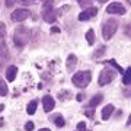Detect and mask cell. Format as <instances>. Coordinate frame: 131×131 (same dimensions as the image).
I'll return each instance as SVG.
<instances>
[{"label":"cell","mask_w":131,"mask_h":131,"mask_svg":"<svg viewBox=\"0 0 131 131\" xmlns=\"http://www.w3.org/2000/svg\"><path fill=\"white\" fill-rule=\"evenodd\" d=\"M31 37H32V32H31L28 28H25V26H19V28L15 29V34H13L15 45L22 48L26 42H29Z\"/></svg>","instance_id":"6da1fadb"},{"label":"cell","mask_w":131,"mask_h":131,"mask_svg":"<svg viewBox=\"0 0 131 131\" xmlns=\"http://www.w3.org/2000/svg\"><path fill=\"white\" fill-rule=\"evenodd\" d=\"M90 80H92V73L88 71V70L79 71V73H76V74L71 77L73 84L77 86V88H86V86L90 83Z\"/></svg>","instance_id":"7a4b0ae2"},{"label":"cell","mask_w":131,"mask_h":131,"mask_svg":"<svg viewBox=\"0 0 131 131\" xmlns=\"http://www.w3.org/2000/svg\"><path fill=\"white\" fill-rule=\"evenodd\" d=\"M118 28V20L117 19H108L106 22L102 25V37L105 41L111 39L114 37V34L117 32Z\"/></svg>","instance_id":"3957f363"},{"label":"cell","mask_w":131,"mask_h":131,"mask_svg":"<svg viewBox=\"0 0 131 131\" xmlns=\"http://www.w3.org/2000/svg\"><path fill=\"white\" fill-rule=\"evenodd\" d=\"M42 18H44V20L48 22V24H52V22L56 20V10L52 7L51 0H48L47 3L44 5V7H42Z\"/></svg>","instance_id":"277c9868"},{"label":"cell","mask_w":131,"mask_h":131,"mask_svg":"<svg viewBox=\"0 0 131 131\" xmlns=\"http://www.w3.org/2000/svg\"><path fill=\"white\" fill-rule=\"evenodd\" d=\"M114 79H115V71L111 70V69H103V70L101 71V74H99L98 83L101 84V86H105V84L111 83Z\"/></svg>","instance_id":"5b68a950"},{"label":"cell","mask_w":131,"mask_h":131,"mask_svg":"<svg viewBox=\"0 0 131 131\" xmlns=\"http://www.w3.org/2000/svg\"><path fill=\"white\" fill-rule=\"evenodd\" d=\"M29 15H31V12H29L28 9H16V10L12 12L10 18H12V20H15V22H22V20L29 18Z\"/></svg>","instance_id":"8992f818"},{"label":"cell","mask_w":131,"mask_h":131,"mask_svg":"<svg viewBox=\"0 0 131 131\" xmlns=\"http://www.w3.org/2000/svg\"><path fill=\"white\" fill-rule=\"evenodd\" d=\"M106 12L111 15H124L127 12L125 6L122 5V3H119V2H114V3H111V5L106 7Z\"/></svg>","instance_id":"52a82bcc"},{"label":"cell","mask_w":131,"mask_h":131,"mask_svg":"<svg viewBox=\"0 0 131 131\" xmlns=\"http://www.w3.org/2000/svg\"><path fill=\"white\" fill-rule=\"evenodd\" d=\"M96 13H98V9H96V7H93V6H90V7H88L86 10H83L82 13H79V20L84 22V20L90 19L92 16H95Z\"/></svg>","instance_id":"ba28073f"},{"label":"cell","mask_w":131,"mask_h":131,"mask_svg":"<svg viewBox=\"0 0 131 131\" xmlns=\"http://www.w3.org/2000/svg\"><path fill=\"white\" fill-rule=\"evenodd\" d=\"M42 105H44V111L45 112H51L52 109H54V106H56V101H54L52 96L45 95L44 99H42Z\"/></svg>","instance_id":"9c48e42d"},{"label":"cell","mask_w":131,"mask_h":131,"mask_svg":"<svg viewBox=\"0 0 131 131\" xmlns=\"http://www.w3.org/2000/svg\"><path fill=\"white\" fill-rule=\"evenodd\" d=\"M76 64H77V57H76V54H70V56L67 57V61H66V69H67V71L69 73L73 71Z\"/></svg>","instance_id":"30bf717a"},{"label":"cell","mask_w":131,"mask_h":131,"mask_svg":"<svg viewBox=\"0 0 131 131\" xmlns=\"http://www.w3.org/2000/svg\"><path fill=\"white\" fill-rule=\"evenodd\" d=\"M16 74H18V67L16 66H9L6 69V79L9 82H13L16 79Z\"/></svg>","instance_id":"8fae6325"},{"label":"cell","mask_w":131,"mask_h":131,"mask_svg":"<svg viewBox=\"0 0 131 131\" xmlns=\"http://www.w3.org/2000/svg\"><path fill=\"white\" fill-rule=\"evenodd\" d=\"M112 112H114V105H106V106L102 109L101 117H102V119H108V118L112 115Z\"/></svg>","instance_id":"7c38bea8"},{"label":"cell","mask_w":131,"mask_h":131,"mask_svg":"<svg viewBox=\"0 0 131 131\" xmlns=\"http://www.w3.org/2000/svg\"><path fill=\"white\" fill-rule=\"evenodd\" d=\"M102 99H103V96H102V95H95L93 98L90 99V102H89V106H92V108L98 106L99 103L102 102Z\"/></svg>","instance_id":"4fadbf2b"},{"label":"cell","mask_w":131,"mask_h":131,"mask_svg":"<svg viewBox=\"0 0 131 131\" xmlns=\"http://www.w3.org/2000/svg\"><path fill=\"white\" fill-rule=\"evenodd\" d=\"M6 95H7V84L0 77V96H6Z\"/></svg>","instance_id":"5bb4252c"},{"label":"cell","mask_w":131,"mask_h":131,"mask_svg":"<svg viewBox=\"0 0 131 131\" xmlns=\"http://www.w3.org/2000/svg\"><path fill=\"white\" fill-rule=\"evenodd\" d=\"M37 105H38V102H37V101H32V102H29L28 108H26V112H28L29 115H32V114H35V111H37Z\"/></svg>","instance_id":"9a60e30c"},{"label":"cell","mask_w":131,"mask_h":131,"mask_svg":"<svg viewBox=\"0 0 131 131\" xmlns=\"http://www.w3.org/2000/svg\"><path fill=\"white\" fill-rule=\"evenodd\" d=\"M86 39H88V42H89L90 45L95 42V32L92 31V29H89V31L86 32Z\"/></svg>","instance_id":"2e32d148"},{"label":"cell","mask_w":131,"mask_h":131,"mask_svg":"<svg viewBox=\"0 0 131 131\" xmlns=\"http://www.w3.org/2000/svg\"><path fill=\"white\" fill-rule=\"evenodd\" d=\"M103 52H105V47H103V45H101V47H99L98 50L93 52V58H95V60H98L101 56H103Z\"/></svg>","instance_id":"e0dca14e"},{"label":"cell","mask_w":131,"mask_h":131,"mask_svg":"<svg viewBox=\"0 0 131 131\" xmlns=\"http://www.w3.org/2000/svg\"><path fill=\"white\" fill-rule=\"evenodd\" d=\"M130 71H131V69L130 67H127V70L124 71V79H122V82H124V84H130Z\"/></svg>","instance_id":"ac0fdd59"},{"label":"cell","mask_w":131,"mask_h":131,"mask_svg":"<svg viewBox=\"0 0 131 131\" xmlns=\"http://www.w3.org/2000/svg\"><path fill=\"white\" fill-rule=\"evenodd\" d=\"M54 122H56L57 127H63V125L66 124V122H64V118L61 117V115H57V117L54 118Z\"/></svg>","instance_id":"d6986e66"},{"label":"cell","mask_w":131,"mask_h":131,"mask_svg":"<svg viewBox=\"0 0 131 131\" xmlns=\"http://www.w3.org/2000/svg\"><path fill=\"white\" fill-rule=\"evenodd\" d=\"M5 35H6V26L3 22H0V41L5 39Z\"/></svg>","instance_id":"ffe728a7"},{"label":"cell","mask_w":131,"mask_h":131,"mask_svg":"<svg viewBox=\"0 0 131 131\" xmlns=\"http://www.w3.org/2000/svg\"><path fill=\"white\" fill-rule=\"evenodd\" d=\"M77 3L82 7H90L92 6V0H77Z\"/></svg>","instance_id":"44dd1931"},{"label":"cell","mask_w":131,"mask_h":131,"mask_svg":"<svg viewBox=\"0 0 131 131\" xmlns=\"http://www.w3.org/2000/svg\"><path fill=\"white\" fill-rule=\"evenodd\" d=\"M106 63H108V64H112V66H114V67H115V69H117V70H118V71H119V73H124V70H122L121 67H119V66H118V64H117V61H115V60H108V61H106Z\"/></svg>","instance_id":"7402d4cb"},{"label":"cell","mask_w":131,"mask_h":131,"mask_svg":"<svg viewBox=\"0 0 131 131\" xmlns=\"http://www.w3.org/2000/svg\"><path fill=\"white\" fill-rule=\"evenodd\" d=\"M19 5H22V6H29V5H32L35 0H16Z\"/></svg>","instance_id":"603a6c76"},{"label":"cell","mask_w":131,"mask_h":131,"mask_svg":"<svg viewBox=\"0 0 131 131\" xmlns=\"http://www.w3.org/2000/svg\"><path fill=\"white\" fill-rule=\"evenodd\" d=\"M34 127H35V124H34L32 121H28L26 124H25V130H26V131H32Z\"/></svg>","instance_id":"cb8c5ba5"},{"label":"cell","mask_w":131,"mask_h":131,"mask_svg":"<svg viewBox=\"0 0 131 131\" xmlns=\"http://www.w3.org/2000/svg\"><path fill=\"white\" fill-rule=\"evenodd\" d=\"M77 130L79 131H86V124H84V122H79V124H77Z\"/></svg>","instance_id":"d4e9b609"},{"label":"cell","mask_w":131,"mask_h":131,"mask_svg":"<svg viewBox=\"0 0 131 131\" xmlns=\"http://www.w3.org/2000/svg\"><path fill=\"white\" fill-rule=\"evenodd\" d=\"M51 34H60V28H58V26H52V28H51Z\"/></svg>","instance_id":"484cf974"},{"label":"cell","mask_w":131,"mask_h":131,"mask_svg":"<svg viewBox=\"0 0 131 131\" xmlns=\"http://www.w3.org/2000/svg\"><path fill=\"white\" fill-rule=\"evenodd\" d=\"M13 3H15V0H6V6H7V7H12Z\"/></svg>","instance_id":"4316f807"},{"label":"cell","mask_w":131,"mask_h":131,"mask_svg":"<svg viewBox=\"0 0 131 131\" xmlns=\"http://www.w3.org/2000/svg\"><path fill=\"white\" fill-rule=\"evenodd\" d=\"M84 114H86V117H89V118L93 117V111H86Z\"/></svg>","instance_id":"83f0119b"},{"label":"cell","mask_w":131,"mask_h":131,"mask_svg":"<svg viewBox=\"0 0 131 131\" xmlns=\"http://www.w3.org/2000/svg\"><path fill=\"white\" fill-rule=\"evenodd\" d=\"M66 96H67V98H69V96H70V92H66V93H61V95H60V99L66 98Z\"/></svg>","instance_id":"f1b7e54d"},{"label":"cell","mask_w":131,"mask_h":131,"mask_svg":"<svg viewBox=\"0 0 131 131\" xmlns=\"http://www.w3.org/2000/svg\"><path fill=\"white\" fill-rule=\"evenodd\" d=\"M38 131H51L50 128H41V130H38Z\"/></svg>","instance_id":"f546056e"},{"label":"cell","mask_w":131,"mask_h":131,"mask_svg":"<svg viewBox=\"0 0 131 131\" xmlns=\"http://www.w3.org/2000/svg\"><path fill=\"white\" fill-rule=\"evenodd\" d=\"M3 109H5V105H0V112H2Z\"/></svg>","instance_id":"4dcf8cb0"},{"label":"cell","mask_w":131,"mask_h":131,"mask_svg":"<svg viewBox=\"0 0 131 131\" xmlns=\"http://www.w3.org/2000/svg\"><path fill=\"white\" fill-rule=\"evenodd\" d=\"M98 2H101V3H105V2H108V0H98Z\"/></svg>","instance_id":"1f68e13d"},{"label":"cell","mask_w":131,"mask_h":131,"mask_svg":"<svg viewBox=\"0 0 131 131\" xmlns=\"http://www.w3.org/2000/svg\"><path fill=\"white\" fill-rule=\"evenodd\" d=\"M127 2H128V3H130V2H131V0H127Z\"/></svg>","instance_id":"d6a6232c"},{"label":"cell","mask_w":131,"mask_h":131,"mask_svg":"<svg viewBox=\"0 0 131 131\" xmlns=\"http://www.w3.org/2000/svg\"><path fill=\"white\" fill-rule=\"evenodd\" d=\"M44 2H48V0H44Z\"/></svg>","instance_id":"836d02e7"},{"label":"cell","mask_w":131,"mask_h":131,"mask_svg":"<svg viewBox=\"0 0 131 131\" xmlns=\"http://www.w3.org/2000/svg\"><path fill=\"white\" fill-rule=\"evenodd\" d=\"M86 131H88V130H86Z\"/></svg>","instance_id":"e575fe53"}]
</instances>
